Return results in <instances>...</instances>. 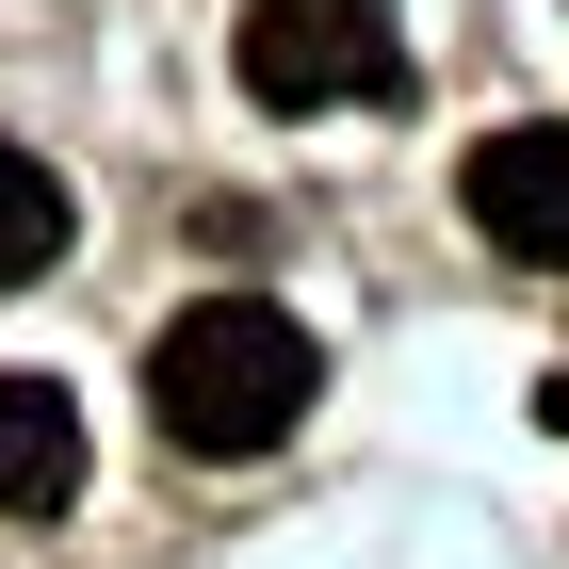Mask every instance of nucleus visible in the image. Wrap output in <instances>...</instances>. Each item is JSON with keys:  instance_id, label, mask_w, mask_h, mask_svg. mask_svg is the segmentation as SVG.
I'll use <instances>...</instances> for the list:
<instances>
[{"instance_id": "3", "label": "nucleus", "mask_w": 569, "mask_h": 569, "mask_svg": "<svg viewBox=\"0 0 569 569\" xmlns=\"http://www.w3.org/2000/svg\"><path fill=\"white\" fill-rule=\"evenodd\" d=\"M456 196H472V228L505 244V261H553L569 277V131H553V114L488 131L472 163H456Z\"/></svg>"}, {"instance_id": "2", "label": "nucleus", "mask_w": 569, "mask_h": 569, "mask_svg": "<svg viewBox=\"0 0 569 569\" xmlns=\"http://www.w3.org/2000/svg\"><path fill=\"white\" fill-rule=\"evenodd\" d=\"M228 66L261 114H342V98H407V33L391 0H244L228 17Z\"/></svg>"}, {"instance_id": "1", "label": "nucleus", "mask_w": 569, "mask_h": 569, "mask_svg": "<svg viewBox=\"0 0 569 569\" xmlns=\"http://www.w3.org/2000/svg\"><path fill=\"white\" fill-rule=\"evenodd\" d=\"M309 391H326V358H309V326L277 293H196L147 342V423L179 456H277L309 423Z\"/></svg>"}, {"instance_id": "5", "label": "nucleus", "mask_w": 569, "mask_h": 569, "mask_svg": "<svg viewBox=\"0 0 569 569\" xmlns=\"http://www.w3.org/2000/svg\"><path fill=\"white\" fill-rule=\"evenodd\" d=\"M66 244H82V196H66L33 147H0V293H33Z\"/></svg>"}, {"instance_id": "4", "label": "nucleus", "mask_w": 569, "mask_h": 569, "mask_svg": "<svg viewBox=\"0 0 569 569\" xmlns=\"http://www.w3.org/2000/svg\"><path fill=\"white\" fill-rule=\"evenodd\" d=\"M82 505V407L66 375H0V521H49Z\"/></svg>"}]
</instances>
